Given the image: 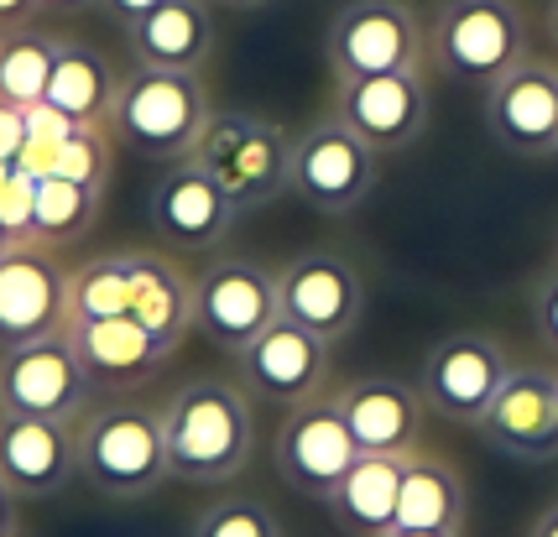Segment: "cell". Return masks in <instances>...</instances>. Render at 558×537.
<instances>
[{
  "instance_id": "obj_1",
  "label": "cell",
  "mask_w": 558,
  "mask_h": 537,
  "mask_svg": "<svg viewBox=\"0 0 558 537\" xmlns=\"http://www.w3.org/2000/svg\"><path fill=\"white\" fill-rule=\"evenodd\" d=\"M162 434H168V464L178 480L225 486L251 464L256 449L251 396L230 381L198 376L162 402Z\"/></svg>"
},
{
  "instance_id": "obj_2",
  "label": "cell",
  "mask_w": 558,
  "mask_h": 537,
  "mask_svg": "<svg viewBox=\"0 0 558 537\" xmlns=\"http://www.w3.org/2000/svg\"><path fill=\"white\" fill-rule=\"evenodd\" d=\"M78 475L110 501H142L168 486V434L162 407L110 396L78 417Z\"/></svg>"
},
{
  "instance_id": "obj_3",
  "label": "cell",
  "mask_w": 558,
  "mask_h": 537,
  "mask_svg": "<svg viewBox=\"0 0 558 537\" xmlns=\"http://www.w3.org/2000/svg\"><path fill=\"white\" fill-rule=\"evenodd\" d=\"M209 115H215V105H209L204 74L136 63L121 74L110 131L151 162H183V157H194Z\"/></svg>"
},
{
  "instance_id": "obj_4",
  "label": "cell",
  "mask_w": 558,
  "mask_h": 537,
  "mask_svg": "<svg viewBox=\"0 0 558 537\" xmlns=\"http://www.w3.org/2000/svg\"><path fill=\"white\" fill-rule=\"evenodd\" d=\"M428 58L444 78L490 89L527 58V11L517 0H438L428 16Z\"/></svg>"
},
{
  "instance_id": "obj_5",
  "label": "cell",
  "mask_w": 558,
  "mask_h": 537,
  "mask_svg": "<svg viewBox=\"0 0 558 537\" xmlns=\"http://www.w3.org/2000/svg\"><path fill=\"white\" fill-rule=\"evenodd\" d=\"M194 162L230 194L241 215L267 209L271 198L288 194L292 136L256 110H215L194 147Z\"/></svg>"
},
{
  "instance_id": "obj_6",
  "label": "cell",
  "mask_w": 558,
  "mask_h": 537,
  "mask_svg": "<svg viewBox=\"0 0 558 537\" xmlns=\"http://www.w3.org/2000/svg\"><path fill=\"white\" fill-rule=\"evenodd\" d=\"M324 58L335 78L408 74L428 58V22L408 0H344L324 32Z\"/></svg>"
},
{
  "instance_id": "obj_7",
  "label": "cell",
  "mask_w": 558,
  "mask_h": 537,
  "mask_svg": "<svg viewBox=\"0 0 558 537\" xmlns=\"http://www.w3.org/2000/svg\"><path fill=\"white\" fill-rule=\"evenodd\" d=\"M381 178V157L365 147L361 136L340 125L335 115L303 125L292 136L288 162V194H298L318 215H350L361 209Z\"/></svg>"
},
{
  "instance_id": "obj_8",
  "label": "cell",
  "mask_w": 558,
  "mask_h": 537,
  "mask_svg": "<svg viewBox=\"0 0 558 537\" xmlns=\"http://www.w3.org/2000/svg\"><path fill=\"white\" fill-rule=\"evenodd\" d=\"M89 376L73 355L69 329L0 350V417H58L78 423L89 413Z\"/></svg>"
},
{
  "instance_id": "obj_9",
  "label": "cell",
  "mask_w": 558,
  "mask_h": 537,
  "mask_svg": "<svg viewBox=\"0 0 558 537\" xmlns=\"http://www.w3.org/2000/svg\"><path fill=\"white\" fill-rule=\"evenodd\" d=\"M282 318L277 308V271L251 256H215L204 271H194V329L204 340L241 355L262 329Z\"/></svg>"
},
{
  "instance_id": "obj_10",
  "label": "cell",
  "mask_w": 558,
  "mask_h": 537,
  "mask_svg": "<svg viewBox=\"0 0 558 537\" xmlns=\"http://www.w3.org/2000/svg\"><path fill=\"white\" fill-rule=\"evenodd\" d=\"M271 460H277V475L288 480L298 496H314V501H329L335 486L350 475V464L361 460V443L350 434V423L340 413V396H308L288 407L282 428H277V443H271Z\"/></svg>"
},
{
  "instance_id": "obj_11",
  "label": "cell",
  "mask_w": 558,
  "mask_h": 537,
  "mask_svg": "<svg viewBox=\"0 0 558 537\" xmlns=\"http://www.w3.org/2000/svg\"><path fill=\"white\" fill-rule=\"evenodd\" d=\"M69 329V267L43 241L0 251V350Z\"/></svg>"
},
{
  "instance_id": "obj_12",
  "label": "cell",
  "mask_w": 558,
  "mask_h": 537,
  "mask_svg": "<svg viewBox=\"0 0 558 537\" xmlns=\"http://www.w3.org/2000/svg\"><path fill=\"white\" fill-rule=\"evenodd\" d=\"M277 308L298 329L340 344L361 324L365 282L355 261H344L340 251H303V256H292L288 267L277 271Z\"/></svg>"
},
{
  "instance_id": "obj_13",
  "label": "cell",
  "mask_w": 558,
  "mask_h": 537,
  "mask_svg": "<svg viewBox=\"0 0 558 537\" xmlns=\"http://www.w3.org/2000/svg\"><path fill=\"white\" fill-rule=\"evenodd\" d=\"M329 115L340 125H350L376 157L408 151L428 131V84H423V69L371 74V78H335Z\"/></svg>"
},
{
  "instance_id": "obj_14",
  "label": "cell",
  "mask_w": 558,
  "mask_h": 537,
  "mask_svg": "<svg viewBox=\"0 0 558 537\" xmlns=\"http://www.w3.org/2000/svg\"><path fill=\"white\" fill-rule=\"evenodd\" d=\"M511 370V355L501 344L490 340V334H449V340H438L428 350V361H423V402H428V413L449 417V423H464V428H475L481 417H486L490 396L496 387L507 381Z\"/></svg>"
},
{
  "instance_id": "obj_15",
  "label": "cell",
  "mask_w": 558,
  "mask_h": 537,
  "mask_svg": "<svg viewBox=\"0 0 558 537\" xmlns=\"http://www.w3.org/2000/svg\"><path fill=\"white\" fill-rule=\"evenodd\" d=\"M475 428L507 460L522 464L558 460V376L543 366H511Z\"/></svg>"
},
{
  "instance_id": "obj_16",
  "label": "cell",
  "mask_w": 558,
  "mask_h": 537,
  "mask_svg": "<svg viewBox=\"0 0 558 537\" xmlns=\"http://www.w3.org/2000/svg\"><path fill=\"white\" fill-rule=\"evenodd\" d=\"M486 131L517 157H558V69L522 58L486 89Z\"/></svg>"
},
{
  "instance_id": "obj_17",
  "label": "cell",
  "mask_w": 558,
  "mask_h": 537,
  "mask_svg": "<svg viewBox=\"0 0 558 537\" xmlns=\"http://www.w3.org/2000/svg\"><path fill=\"white\" fill-rule=\"evenodd\" d=\"M329 350L335 344L298 329L292 318H277L271 329H262L256 340L245 344L241 355V376L245 387L256 391L262 402H277V407H298L324 391L329 381Z\"/></svg>"
},
{
  "instance_id": "obj_18",
  "label": "cell",
  "mask_w": 558,
  "mask_h": 537,
  "mask_svg": "<svg viewBox=\"0 0 558 537\" xmlns=\"http://www.w3.org/2000/svg\"><path fill=\"white\" fill-rule=\"evenodd\" d=\"M146 215H151L157 235H168L183 251H209V245H219L230 235V224L241 220V209L230 204V194L198 168L194 157L168 162V172L146 194Z\"/></svg>"
},
{
  "instance_id": "obj_19",
  "label": "cell",
  "mask_w": 558,
  "mask_h": 537,
  "mask_svg": "<svg viewBox=\"0 0 558 537\" xmlns=\"http://www.w3.org/2000/svg\"><path fill=\"white\" fill-rule=\"evenodd\" d=\"M78 475V423L0 417V480L22 501H48Z\"/></svg>"
},
{
  "instance_id": "obj_20",
  "label": "cell",
  "mask_w": 558,
  "mask_h": 537,
  "mask_svg": "<svg viewBox=\"0 0 558 537\" xmlns=\"http://www.w3.org/2000/svg\"><path fill=\"white\" fill-rule=\"evenodd\" d=\"M69 340L89 387L105 391V396H125V391L146 387L172 361L131 318H78V324H69Z\"/></svg>"
},
{
  "instance_id": "obj_21",
  "label": "cell",
  "mask_w": 558,
  "mask_h": 537,
  "mask_svg": "<svg viewBox=\"0 0 558 537\" xmlns=\"http://www.w3.org/2000/svg\"><path fill=\"white\" fill-rule=\"evenodd\" d=\"M125 318L178 355L194 329V277L162 251H125Z\"/></svg>"
},
{
  "instance_id": "obj_22",
  "label": "cell",
  "mask_w": 558,
  "mask_h": 537,
  "mask_svg": "<svg viewBox=\"0 0 558 537\" xmlns=\"http://www.w3.org/2000/svg\"><path fill=\"white\" fill-rule=\"evenodd\" d=\"M335 396H340V413L361 443V454H413L417 449L423 413H428L417 387L397 381V376H361Z\"/></svg>"
},
{
  "instance_id": "obj_23",
  "label": "cell",
  "mask_w": 558,
  "mask_h": 537,
  "mask_svg": "<svg viewBox=\"0 0 558 537\" xmlns=\"http://www.w3.org/2000/svg\"><path fill=\"white\" fill-rule=\"evenodd\" d=\"M125 42H131V58L146 63V69H189V74H198L215 58L219 42L215 5L209 0H168L136 26H125Z\"/></svg>"
},
{
  "instance_id": "obj_24",
  "label": "cell",
  "mask_w": 558,
  "mask_h": 537,
  "mask_svg": "<svg viewBox=\"0 0 558 537\" xmlns=\"http://www.w3.org/2000/svg\"><path fill=\"white\" fill-rule=\"evenodd\" d=\"M402 460L408 454H361L350 464V475L335 486V496L324 501L350 537H387L397 527Z\"/></svg>"
},
{
  "instance_id": "obj_25",
  "label": "cell",
  "mask_w": 558,
  "mask_h": 537,
  "mask_svg": "<svg viewBox=\"0 0 558 537\" xmlns=\"http://www.w3.org/2000/svg\"><path fill=\"white\" fill-rule=\"evenodd\" d=\"M116 89H121V74L105 63V52L89 48V42L63 37L58 63H52V78H48L52 110H63L73 125H110V115H116Z\"/></svg>"
},
{
  "instance_id": "obj_26",
  "label": "cell",
  "mask_w": 558,
  "mask_h": 537,
  "mask_svg": "<svg viewBox=\"0 0 558 537\" xmlns=\"http://www.w3.org/2000/svg\"><path fill=\"white\" fill-rule=\"evenodd\" d=\"M397 527L408 533H460L464 527V480L460 469L438 454L402 460V496H397Z\"/></svg>"
},
{
  "instance_id": "obj_27",
  "label": "cell",
  "mask_w": 558,
  "mask_h": 537,
  "mask_svg": "<svg viewBox=\"0 0 558 537\" xmlns=\"http://www.w3.org/2000/svg\"><path fill=\"white\" fill-rule=\"evenodd\" d=\"M99 209H105L99 188H84L63 172H43L37 178V204H32V241L52 245V251L84 241L99 224Z\"/></svg>"
},
{
  "instance_id": "obj_28",
  "label": "cell",
  "mask_w": 558,
  "mask_h": 537,
  "mask_svg": "<svg viewBox=\"0 0 558 537\" xmlns=\"http://www.w3.org/2000/svg\"><path fill=\"white\" fill-rule=\"evenodd\" d=\"M58 48H63V37L37 22L0 32V99H11L22 110L26 105H43L48 99L52 63H58Z\"/></svg>"
},
{
  "instance_id": "obj_29",
  "label": "cell",
  "mask_w": 558,
  "mask_h": 537,
  "mask_svg": "<svg viewBox=\"0 0 558 537\" xmlns=\"http://www.w3.org/2000/svg\"><path fill=\"white\" fill-rule=\"evenodd\" d=\"M110 168H116V131L110 125H73L63 147L52 157V172H63L84 188H110Z\"/></svg>"
},
{
  "instance_id": "obj_30",
  "label": "cell",
  "mask_w": 558,
  "mask_h": 537,
  "mask_svg": "<svg viewBox=\"0 0 558 537\" xmlns=\"http://www.w3.org/2000/svg\"><path fill=\"white\" fill-rule=\"evenodd\" d=\"M189 537H282V522L256 496H219L194 516Z\"/></svg>"
},
{
  "instance_id": "obj_31",
  "label": "cell",
  "mask_w": 558,
  "mask_h": 537,
  "mask_svg": "<svg viewBox=\"0 0 558 537\" xmlns=\"http://www.w3.org/2000/svg\"><path fill=\"white\" fill-rule=\"evenodd\" d=\"M32 204H37V178L16 168L0 183V224L11 241H32Z\"/></svg>"
},
{
  "instance_id": "obj_32",
  "label": "cell",
  "mask_w": 558,
  "mask_h": 537,
  "mask_svg": "<svg viewBox=\"0 0 558 537\" xmlns=\"http://www.w3.org/2000/svg\"><path fill=\"white\" fill-rule=\"evenodd\" d=\"M533 324H537V334H543V344L558 355V271H548L543 282H537V293H533Z\"/></svg>"
},
{
  "instance_id": "obj_33",
  "label": "cell",
  "mask_w": 558,
  "mask_h": 537,
  "mask_svg": "<svg viewBox=\"0 0 558 537\" xmlns=\"http://www.w3.org/2000/svg\"><path fill=\"white\" fill-rule=\"evenodd\" d=\"M22 142H26V115H22V105L0 99V162H16V157H22Z\"/></svg>"
},
{
  "instance_id": "obj_34",
  "label": "cell",
  "mask_w": 558,
  "mask_h": 537,
  "mask_svg": "<svg viewBox=\"0 0 558 537\" xmlns=\"http://www.w3.org/2000/svg\"><path fill=\"white\" fill-rule=\"evenodd\" d=\"M157 5H168V0H99L95 11H105L116 26H136L142 16H151Z\"/></svg>"
},
{
  "instance_id": "obj_35",
  "label": "cell",
  "mask_w": 558,
  "mask_h": 537,
  "mask_svg": "<svg viewBox=\"0 0 558 537\" xmlns=\"http://www.w3.org/2000/svg\"><path fill=\"white\" fill-rule=\"evenodd\" d=\"M0 537H22V496L0 480Z\"/></svg>"
},
{
  "instance_id": "obj_36",
  "label": "cell",
  "mask_w": 558,
  "mask_h": 537,
  "mask_svg": "<svg viewBox=\"0 0 558 537\" xmlns=\"http://www.w3.org/2000/svg\"><path fill=\"white\" fill-rule=\"evenodd\" d=\"M37 11H43V0H0V32H11V26H32L37 22Z\"/></svg>"
},
{
  "instance_id": "obj_37",
  "label": "cell",
  "mask_w": 558,
  "mask_h": 537,
  "mask_svg": "<svg viewBox=\"0 0 558 537\" xmlns=\"http://www.w3.org/2000/svg\"><path fill=\"white\" fill-rule=\"evenodd\" d=\"M89 5H99V0H43V11H58V16H78Z\"/></svg>"
},
{
  "instance_id": "obj_38",
  "label": "cell",
  "mask_w": 558,
  "mask_h": 537,
  "mask_svg": "<svg viewBox=\"0 0 558 537\" xmlns=\"http://www.w3.org/2000/svg\"><path fill=\"white\" fill-rule=\"evenodd\" d=\"M527 537H558V501H554V507H548L543 516H537L533 533H527Z\"/></svg>"
},
{
  "instance_id": "obj_39",
  "label": "cell",
  "mask_w": 558,
  "mask_h": 537,
  "mask_svg": "<svg viewBox=\"0 0 558 537\" xmlns=\"http://www.w3.org/2000/svg\"><path fill=\"white\" fill-rule=\"evenodd\" d=\"M209 5H225V11H256V5H267V0H209Z\"/></svg>"
},
{
  "instance_id": "obj_40",
  "label": "cell",
  "mask_w": 558,
  "mask_h": 537,
  "mask_svg": "<svg viewBox=\"0 0 558 537\" xmlns=\"http://www.w3.org/2000/svg\"><path fill=\"white\" fill-rule=\"evenodd\" d=\"M387 537H460V533H408V527H391Z\"/></svg>"
},
{
  "instance_id": "obj_41",
  "label": "cell",
  "mask_w": 558,
  "mask_h": 537,
  "mask_svg": "<svg viewBox=\"0 0 558 537\" xmlns=\"http://www.w3.org/2000/svg\"><path fill=\"white\" fill-rule=\"evenodd\" d=\"M548 37H554V42H558V0H554V5H548Z\"/></svg>"
},
{
  "instance_id": "obj_42",
  "label": "cell",
  "mask_w": 558,
  "mask_h": 537,
  "mask_svg": "<svg viewBox=\"0 0 558 537\" xmlns=\"http://www.w3.org/2000/svg\"><path fill=\"white\" fill-rule=\"evenodd\" d=\"M11 172H16V162H0V183H5V178H11Z\"/></svg>"
},
{
  "instance_id": "obj_43",
  "label": "cell",
  "mask_w": 558,
  "mask_h": 537,
  "mask_svg": "<svg viewBox=\"0 0 558 537\" xmlns=\"http://www.w3.org/2000/svg\"><path fill=\"white\" fill-rule=\"evenodd\" d=\"M5 245H11V235H5V224H0V251H5Z\"/></svg>"
}]
</instances>
